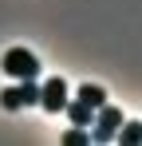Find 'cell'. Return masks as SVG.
<instances>
[{"label":"cell","instance_id":"obj_1","mask_svg":"<svg viewBox=\"0 0 142 146\" xmlns=\"http://www.w3.org/2000/svg\"><path fill=\"white\" fill-rule=\"evenodd\" d=\"M0 67H4L8 79H36V75H40V59L28 48H8L4 59H0Z\"/></svg>","mask_w":142,"mask_h":146},{"label":"cell","instance_id":"obj_2","mask_svg":"<svg viewBox=\"0 0 142 146\" xmlns=\"http://www.w3.org/2000/svg\"><path fill=\"white\" fill-rule=\"evenodd\" d=\"M36 103H40V83L36 79H20L16 87L0 91V107L4 111H20V107H36Z\"/></svg>","mask_w":142,"mask_h":146},{"label":"cell","instance_id":"obj_3","mask_svg":"<svg viewBox=\"0 0 142 146\" xmlns=\"http://www.w3.org/2000/svg\"><path fill=\"white\" fill-rule=\"evenodd\" d=\"M118 126H122V111L111 107V103H103L99 115H95V122H91V142H115Z\"/></svg>","mask_w":142,"mask_h":146},{"label":"cell","instance_id":"obj_4","mask_svg":"<svg viewBox=\"0 0 142 146\" xmlns=\"http://www.w3.org/2000/svg\"><path fill=\"white\" fill-rule=\"evenodd\" d=\"M40 107H44L47 115H59V111H67V83L59 79V75H51L40 83Z\"/></svg>","mask_w":142,"mask_h":146},{"label":"cell","instance_id":"obj_5","mask_svg":"<svg viewBox=\"0 0 142 146\" xmlns=\"http://www.w3.org/2000/svg\"><path fill=\"white\" fill-rule=\"evenodd\" d=\"M67 115H71V126H91L95 122V107L91 103H83V99H67Z\"/></svg>","mask_w":142,"mask_h":146},{"label":"cell","instance_id":"obj_6","mask_svg":"<svg viewBox=\"0 0 142 146\" xmlns=\"http://www.w3.org/2000/svg\"><path fill=\"white\" fill-rule=\"evenodd\" d=\"M122 146H138L142 142V122H126L122 119V126H118V134H115Z\"/></svg>","mask_w":142,"mask_h":146},{"label":"cell","instance_id":"obj_7","mask_svg":"<svg viewBox=\"0 0 142 146\" xmlns=\"http://www.w3.org/2000/svg\"><path fill=\"white\" fill-rule=\"evenodd\" d=\"M79 99H83V103H91L95 111H99V107L107 103V91H103L99 83H83V87H79Z\"/></svg>","mask_w":142,"mask_h":146},{"label":"cell","instance_id":"obj_8","mask_svg":"<svg viewBox=\"0 0 142 146\" xmlns=\"http://www.w3.org/2000/svg\"><path fill=\"white\" fill-rule=\"evenodd\" d=\"M87 142H91V130L87 126H71L63 134V146H87Z\"/></svg>","mask_w":142,"mask_h":146}]
</instances>
